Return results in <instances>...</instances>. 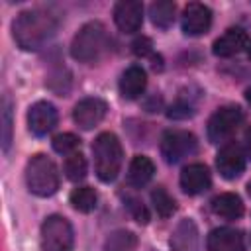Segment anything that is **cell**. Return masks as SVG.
Segmentation results:
<instances>
[{"instance_id":"cell-1","label":"cell","mask_w":251,"mask_h":251,"mask_svg":"<svg viewBox=\"0 0 251 251\" xmlns=\"http://www.w3.org/2000/svg\"><path fill=\"white\" fill-rule=\"evenodd\" d=\"M57 27L59 22L51 12L33 8L18 14V18L12 24V35L22 49L35 51L41 49L57 33Z\"/></svg>"},{"instance_id":"cell-2","label":"cell","mask_w":251,"mask_h":251,"mask_svg":"<svg viewBox=\"0 0 251 251\" xmlns=\"http://www.w3.org/2000/svg\"><path fill=\"white\" fill-rule=\"evenodd\" d=\"M110 47V37L106 27L100 22H88L84 24L71 43V55L78 63H98Z\"/></svg>"},{"instance_id":"cell-3","label":"cell","mask_w":251,"mask_h":251,"mask_svg":"<svg viewBox=\"0 0 251 251\" xmlns=\"http://www.w3.org/2000/svg\"><path fill=\"white\" fill-rule=\"evenodd\" d=\"M92 155H94V171L96 176L102 182H112L120 169H122V143L112 131L100 133L92 143Z\"/></svg>"},{"instance_id":"cell-4","label":"cell","mask_w":251,"mask_h":251,"mask_svg":"<svg viewBox=\"0 0 251 251\" xmlns=\"http://www.w3.org/2000/svg\"><path fill=\"white\" fill-rule=\"evenodd\" d=\"M25 182L29 192L35 196H51L59 188V171L57 165L43 153L33 155L25 165Z\"/></svg>"},{"instance_id":"cell-5","label":"cell","mask_w":251,"mask_h":251,"mask_svg":"<svg viewBox=\"0 0 251 251\" xmlns=\"http://www.w3.org/2000/svg\"><path fill=\"white\" fill-rule=\"evenodd\" d=\"M41 251H73L75 245V233L67 218L63 216H49L41 224Z\"/></svg>"},{"instance_id":"cell-6","label":"cell","mask_w":251,"mask_h":251,"mask_svg":"<svg viewBox=\"0 0 251 251\" xmlns=\"http://www.w3.org/2000/svg\"><path fill=\"white\" fill-rule=\"evenodd\" d=\"M198 149L196 137L186 129H167L161 137V155L167 163H178L184 157L194 155Z\"/></svg>"},{"instance_id":"cell-7","label":"cell","mask_w":251,"mask_h":251,"mask_svg":"<svg viewBox=\"0 0 251 251\" xmlns=\"http://www.w3.org/2000/svg\"><path fill=\"white\" fill-rule=\"evenodd\" d=\"M241 122H243V112L239 106L218 108L208 122V139L212 143L226 141L227 137H231V133L239 127Z\"/></svg>"},{"instance_id":"cell-8","label":"cell","mask_w":251,"mask_h":251,"mask_svg":"<svg viewBox=\"0 0 251 251\" xmlns=\"http://www.w3.org/2000/svg\"><path fill=\"white\" fill-rule=\"evenodd\" d=\"M216 167L224 178L227 180L237 178L245 171V155H243L241 145L235 141L226 143L216 155Z\"/></svg>"},{"instance_id":"cell-9","label":"cell","mask_w":251,"mask_h":251,"mask_svg":"<svg viewBox=\"0 0 251 251\" xmlns=\"http://www.w3.org/2000/svg\"><path fill=\"white\" fill-rule=\"evenodd\" d=\"M180 25L186 35H202L212 25V10L200 2H190L182 10Z\"/></svg>"},{"instance_id":"cell-10","label":"cell","mask_w":251,"mask_h":251,"mask_svg":"<svg viewBox=\"0 0 251 251\" xmlns=\"http://www.w3.org/2000/svg\"><path fill=\"white\" fill-rule=\"evenodd\" d=\"M106 102L100 98H82L75 110H73V120L80 129H92L96 127L104 116H106Z\"/></svg>"},{"instance_id":"cell-11","label":"cell","mask_w":251,"mask_h":251,"mask_svg":"<svg viewBox=\"0 0 251 251\" xmlns=\"http://www.w3.org/2000/svg\"><path fill=\"white\" fill-rule=\"evenodd\" d=\"M114 22L120 31L133 33L143 24V4L137 0H122L114 6Z\"/></svg>"},{"instance_id":"cell-12","label":"cell","mask_w":251,"mask_h":251,"mask_svg":"<svg viewBox=\"0 0 251 251\" xmlns=\"http://www.w3.org/2000/svg\"><path fill=\"white\" fill-rule=\"evenodd\" d=\"M27 126L35 135H45L57 126V110L51 102L39 100L27 112Z\"/></svg>"},{"instance_id":"cell-13","label":"cell","mask_w":251,"mask_h":251,"mask_svg":"<svg viewBox=\"0 0 251 251\" xmlns=\"http://www.w3.org/2000/svg\"><path fill=\"white\" fill-rule=\"evenodd\" d=\"M210 184H212L210 171L202 163L186 165L180 173V188L186 194H202L204 190L210 188Z\"/></svg>"},{"instance_id":"cell-14","label":"cell","mask_w":251,"mask_h":251,"mask_svg":"<svg viewBox=\"0 0 251 251\" xmlns=\"http://www.w3.org/2000/svg\"><path fill=\"white\" fill-rule=\"evenodd\" d=\"M171 247L173 251H200V233L190 218H184L176 224L171 235Z\"/></svg>"},{"instance_id":"cell-15","label":"cell","mask_w":251,"mask_h":251,"mask_svg":"<svg viewBox=\"0 0 251 251\" xmlns=\"http://www.w3.org/2000/svg\"><path fill=\"white\" fill-rule=\"evenodd\" d=\"M208 251H245L243 235L231 227H218L208 233L206 239Z\"/></svg>"},{"instance_id":"cell-16","label":"cell","mask_w":251,"mask_h":251,"mask_svg":"<svg viewBox=\"0 0 251 251\" xmlns=\"http://www.w3.org/2000/svg\"><path fill=\"white\" fill-rule=\"evenodd\" d=\"M247 43H249V37L243 27H229L226 33H222L214 41L212 51L218 57H231V55L239 53L243 47H247Z\"/></svg>"},{"instance_id":"cell-17","label":"cell","mask_w":251,"mask_h":251,"mask_svg":"<svg viewBox=\"0 0 251 251\" xmlns=\"http://www.w3.org/2000/svg\"><path fill=\"white\" fill-rule=\"evenodd\" d=\"M147 86V76H145V71L137 65L126 69L122 73V78H120V92L124 98L127 100H135L137 96L143 94Z\"/></svg>"},{"instance_id":"cell-18","label":"cell","mask_w":251,"mask_h":251,"mask_svg":"<svg viewBox=\"0 0 251 251\" xmlns=\"http://www.w3.org/2000/svg\"><path fill=\"white\" fill-rule=\"evenodd\" d=\"M212 212L226 220H237L243 216V202L233 192H222L212 198Z\"/></svg>"},{"instance_id":"cell-19","label":"cell","mask_w":251,"mask_h":251,"mask_svg":"<svg viewBox=\"0 0 251 251\" xmlns=\"http://www.w3.org/2000/svg\"><path fill=\"white\" fill-rule=\"evenodd\" d=\"M155 175V165L149 157L145 155H135L129 163V169H127V182L129 186H135V188H141L145 186Z\"/></svg>"},{"instance_id":"cell-20","label":"cell","mask_w":251,"mask_h":251,"mask_svg":"<svg viewBox=\"0 0 251 251\" xmlns=\"http://www.w3.org/2000/svg\"><path fill=\"white\" fill-rule=\"evenodd\" d=\"M175 12H176V6L171 0H157V2H153L149 6V16H151L153 25L163 27V29L173 24Z\"/></svg>"},{"instance_id":"cell-21","label":"cell","mask_w":251,"mask_h":251,"mask_svg":"<svg viewBox=\"0 0 251 251\" xmlns=\"http://www.w3.org/2000/svg\"><path fill=\"white\" fill-rule=\"evenodd\" d=\"M137 245V235L129 229H116L104 241V251H133Z\"/></svg>"},{"instance_id":"cell-22","label":"cell","mask_w":251,"mask_h":251,"mask_svg":"<svg viewBox=\"0 0 251 251\" xmlns=\"http://www.w3.org/2000/svg\"><path fill=\"white\" fill-rule=\"evenodd\" d=\"M69 200H71V204H73L75 210L88 214V212H92V210L96 208L98 196H96L94 188H90V186H78V188H75V190L71 192Z\"/></svg>"},{"instance_id":"cell-23","label":"cell","mask_w":251,"mask_h":251,"mask_svg":"<svg viewBox=\"0 0 251 251\" xmlns=\"http://www.w3.org/2000/svg\"><path fill=\"white\" fill-rule=\"evenodd\" d=\"M151 202H153V208L155 212L161 216V218H169L175 214L176 210V204L173 200V196L163 188V186H157L151 190Z\"/></svg>"},{"instance_id":"cell-24","label":"cell","mask_w":251,"mask_h":251,"mask_svg":"<svg viewBox=\"0 0 251 251\" xmlns=\"http://www.w3.org/2000/svg\"><path fill=\"white\" fill-rule=\"evenodd\" d=\"M63 171H65V176L73 182H78L86 176V159L80 155V153H73L65 159V165H63Z\"/></svg>"},{"instance_id":"cell-25","label":"cell","mask_w":251,"mask_h":251,"mask_svg":"<svg viewBox=\"0 0 251 251\" xmlns=\"http://www.w3.org/2000/svg\"><path fill=\"white\" fill-rule=\"evenodd\" d=\"M53 149L61 155H73L80 147V139L75 133H59L53 137Z\"/></svg>"},{"instance_id":"cell-26","label":"cell","mask_w":251,"mask_h":251,"mask_svg":"<svg viewBox=\"0 0 251 251\" xmlns=\"http://www.w3.org/2000/svg\"><path fill=\"white\" fill-rule=\"evenodd\" d=\"M12 145V106L8 96L2 100V149L8 151Z\"/></svg>"},{"instance_id":"cell-27","label":"cell","mask_w":251,"mask_h":251,"mask_svg":"<svg viewBox=\"0 0 251 251\" xmlns=\"http://www.w3.org/2000/svg\"><path fill=\"white\" fill-rule=\"evenodd\" d=\"M124 204H126V208L129 210V214L135 218V222H139V224H147V222H149V212H147V208L143 206V202H141L137 196L126 194V196H124Z\"/></svg>"},{"instance_id":"cell-28","label":"cell","mask_w":251,"mask_h":251,"mask_svg":"<svg viewBox=\"0 0 251 251\" xmlns=\"http://www.w3.org/2000/svg\"><path fill=\"white\" fill-rule=\"evenodd\" d=\"M131 47H133V53L139 55V57H145V55L151 53V41L147 37H137Z\"/></svg>"},{"instance_id":"cell-29","label":"cell","mask_w":251,"mask_h":251,"mask_svg":"<svg viewBox=\"0 0 251 251\" xmlns=\"http://www.w3.org/2000/svg\"><path fill=\"white\" fill-rule=\"evenodd\" d=\"M243 139H245V147H247V153H249V157H251V126L245 129V133H243Z\"/></svg>"},{"instance_id":"cell-30","label":"cell","mask_w":251,"mask_h":251,"mask_svg":"<svg viewBox=\"0 0 251 251\" xmlns=\"http://www.w3.org/2000/svg\"><path fill=\"white\" fill-rule=\"evenodd\" d=\"M245 98H247V102L251 104V88H247V92H245Z\"/></svg>"},{"instance_id":"cell-31","label":"cell","mask_w":251,"mask_h":251,"mask_svg":"<svg viewBox=\"0 0 251 251\" xmlns=\"http://www.w3.org/2000/svg\"><path fill=\"white\" fill-rule=\"evenodd\" d=\"M247 55H249V59H251V41L247 43Z\"/></svg>"},{"instance_id":"cell-32","label":"cell","mask_w":251,"mask_h":251,"mask_svg":"<svg viewBox=\"0 0 251 251\" xmlns=\"http://www.w3.org/2000/svg\"><path fill=\"white\" fill-rule=\"evenodd\" d=\"M247 192H249V196H251V180L247 182Z\"/></svg>"}]
</instances>
